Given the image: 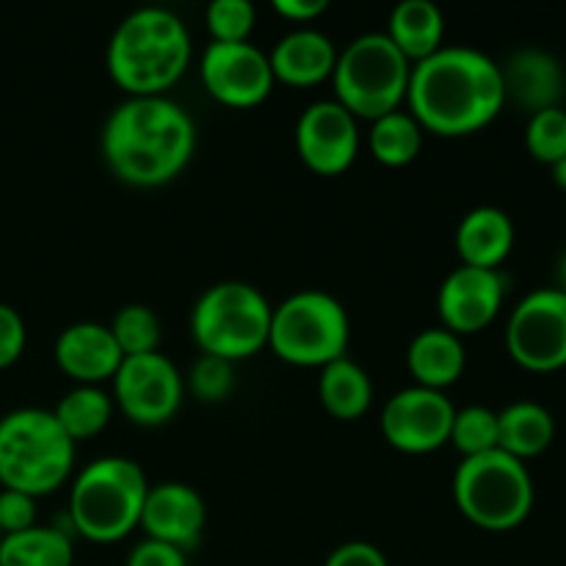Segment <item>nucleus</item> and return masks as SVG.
<instances>
[{
    "mask_svg": "<svg viewBox=\"0 0 566 566\" xmlns=\"http://www.w3.org/2000/svg\"><path fill=\"white\" fill-rule=\"evenodd\" d=\"M409 114L437 136H470L484 130L506 105L501 64L470 44H442L412 64L407 88Z\"/></svg>",
    "mask_w": 566,
    "mask_h": 566,
    "instance_id": "f257e3e1",
    "label": "nucleus"
},
{
    "mask_svg": "<svg viewBox=\"0 0 566 566\" xmlns=\"http://www.w3.org/2000/svg\"><path fill=\"white\" fill-rule=\"evenodd\" d=\"M103 158L122 182L158 188L180 177L197 149L191 114L166 94L125 97L108 114L99 136Z\"/></svg>",
    "mask_w": 566,
    "mask_h": 566,
    "instance_id": "f03ea898",
    "label": "nucleus"
},
{
    "mask_svg": "<svg viewBox=\"0 0 566 566\" xmlns=\"http://www.w3.org/2000/svg\"><path fill=\"white\" fill-rule=\"evenodd\" d=\"M105 64L127 97L166 94L191 64V33L171 9L142 6L114 28Z\"/></svg>",
    "mask_w": 566,
    "mask_h": 566,
    "instance_id": "7ed1b4c3",
    "label": "nucleus"
},
{
    "mask_svg": "<svg viewBox=\"0 0 566 566\" xmlns=\"http://www.w3.org/2000/svg\"><path fill=\"white\" fill-rule=\"evenodd\" d=\"M149 481L127 457H99L75 475L70 490V525L83 539L111 545L138 528Z\"/></svg>",
    "mask_w": 566,
    "mask_h": 566,
    "instance_id": "20e7f679",
    "label": "nucleus"
},
{
    "mask_svg": "<svg viewBox=\"0 0 566 566\" xmlns=\"http://www.w3.org/2000/svg\"><path fill=\"white\" fill-rule=\"evenodd\" d=\"M75 464V442L53 409L22 407L0 418V484L42 497L59 490Z\"/></svg>",
    "mask_w": 566,
    "mask_h": 566,
    "instance_id": "39448f33",
    "label": "nucleus"
},
{
    "mask_svg": "<svg viewBox=\"0 0 566 566\" xmlns=\"http://www.w3.org/2000/svg\"><path fill=\"white\" fill-rule=\"evenodd\" d=\"M412 61L392 44L385 31H370L337 50L332 72L335 99L357 119H379L407 99Z\"/></svg>",
    "mask_w": 566,
    "mask_h": 566,
    "instance_id": "423d86ee",
    "label": "nucleus"
},
{
    "mask_svg": "<svg viewBox=\"0 0 566 566\" xmlns=\"http://www.w3.org/2000/svg\"><path fill=\"white\" fill-rule=\"evenodd\" d=\"M534 479L525 462L501 448L462 459L453 473V501L459 512L484 531H512L534 509Z\"/></svg>",
    "mask_w": 566,
    "mask_h": 566,
    "instance_id": "0eeeda50",
    "label": "nucleus"
},
{
    "mask_svg": "<svg viewBox=\"0 0 566 566\" xmlns=\"http://www.w3.org/2000/svg\"><path fill=\"white\" fill-rule=\"evenodd\" d=\"M271 304L249 282H216L191 307V337L199 352L230 363L249 359L269 346Z\"/></svg>",
    "mask_w": 566,
    "mask_h": 566,
    "instance_id": "6e6552de",
    "label": "nucleus"
},
{
    "mask_svg": "<svg viewBox=\"0 0 566 566\" xmlns=\"http://www.w3.org/2000/svg\"><path fill=\"white\" fill-rule=\"evenodd\" d=\"M352 340L348 310L332 293L304 287L271 310L269 346L280 359L302 368H324L346 357Z\"/></svg>",
    "mask_w": 566,
    "mask_h": 566,
    "instance_id": "1a4fd4ad",
    "label": "nucleus"
},
{
    "mask_svg": "<svg viewBox=\"0 0 566 566\" xmlns=\"http://www.w3.org/2000/svg\"><path fill=\"white\" fill-rule=\"evenodd\" d=\"M506 348L525 370L566 368V296L558 287H536L520 298L509 315Z\"/></svg>",
    "mask_w": 566,
    "mask_h": 566,
    "instance_id": "9d476101",
    "label": "nucleus"
},
{
    "mask_svg": "<svg viewBox=\"0 0 566 566\" xmlns=\"http://www.w3.org/2000/svg\"><path fill=\"white\" fill-rule=\"evenodd\" d=\"M111 385H114V392H111L114 407H119L127 420L147 429L169 423L186 396L182 374L160 352L125 357Z\"/></svg>",
    "mask_w": 566,
    "mask_h": 566,
    "instance_id": "9b49d317",
    "label": "nucleus"
},
{
    "mask_svg": "<svg viewBox=\"0 0 566 566\" xmlns=\"http://www.w3.org/2000/svg\"><path fill=\"white\" fill-rule=\"evenodd\" d=\"M457 407L442 390L429 387H403L381 409V434L401 453L440 451L451 440Z\"/></svg>",
    "mask_w": 566,
    "mask_h": 566,
    "instance_id": "f8f14e48",
    "label": "nucleus"
},
{
    "mask_svg": "<svg viewBox=\"0 0 566 566\" xmlns=\"http://www.w3.org/2000/svg\"><path fill=\"white\" fill-rule=\"evenodd\" d=\"M199 77L210 97L230 108L260 105L276 83L269 53L252 42H210L199 59Z\"/></svg>",
    "mask_w": 566,
    "mask_h": 566,
    "instance_id": "ddd939ff",
    "label": "nucleus"
},
{
    "mask_svg": "<svg viewBox=\"0 0 566 566\" xmlns=\"http://www.w3.org/2000/svg\"><path fill=\"white\" fill-rule=\"evenodd\" d=\"M296 153L315 175H340L357 160L359 127L337 99H315L296 119Z\"/></svg>",
    "mask_w": 566,
    "mask_h": 566,
    "instance_id": "4468645a",
    "label": "nucleus"
},
{
    "mask_svg": "<svg viewBox=\"0 0 566 566\" xmlns=\"http://www.w3.org/2000/svg\"><path fill=\"white\" fill-rule=\"evenodd\" d=\"M506 298V276L501 269L457 265L437 291V310L453 335H473L497 318Z\"/></svg>",
    "mask_w": 566,
    "mask_h": 566,
    "instance_id": "2eb2a0df",
    "label": "nucleus"
},
{
    "mask_svg": "<svg viewBox=\"0 0 566 566\" xmlns=\"http://www.w3.org/2000/svg\"><path fill=\"white\" fill-rule=\"evenodd\" d=\"M205 520H208V509L191 484L160 481V484H149L138 528H144L147 539L166 542L188 553L202 539Z\"/></svg>",
    "mask_w": 566,
    "mask_h": 566,
    "instance_id": "dca6fc26",
    "label": "nucleus"
},
{
    "mask_svg": "<svg viewBox=\"0 0 566 566\" xmlns=\"http://www.w3.org/2000/svg\"><path fill=\"white\" fill-rule=\"evenodd\" d=\"M53 354L59 368L72 381L94 387L114 379L125 359L108 326L97 324V321H77V324L66 326L55 340Z\"/></svg>",
    "mask_w": 566,
    "mask_h": 566,
    "instance_id": "f3484780",
    "label": "nucleus"
},
{
    "mask_svg": "<svg viewBox=\"0 0 566 566\" xmlns=\"http://www.w3.org/2000/svg\"><path fill=\"white\" fill-rule=\"evenodd\" d=\"M503 75V92H506V103L512 99L517 108L536 114V111L556 108L562 105L566 75L564 64L542 48H520L514 50L501 64Z\"/></svg>",
    "mask_w": 566,
    "mask_h": 566,
    "instance_id": "a211bd4d",
    "label": "nucleus"
},
{
    "mask_svg": "<svg viewBox=\"0 0 566 566\" xmlns=\"http://www.w3.org/2000/svg\"><path fill=\"white\" fill-rule=\"evenodd\" d=\"M274 81L287 86H315L332 77L337 64V48L324 31L302 25L287 31L269 53Z\"/></svg>",
    "mask_w": 566,
    "mask_h": 566,
    "instance_id": "6ab92c4d",
    "label": "nucleus"
},
{
    "mask_svg": "<svg viewBox=\"0 0 566 566\" xmlns=\"http://www.w3.org/2000/svg\"><path fill=\"white\" fill-rule=\"evenodd\" d=\"M514 221L495 205H479L462 216L457 227V252L462 265L501 269L514 249Z\"/></svg>",
    "mask_w": 566,
    "mask_h": 566,
    "instance_id": "aec40b11",
    "label": "nucleus"
},
{
    "mask_svg": "<svg viewBox=\"0 0 566 566\" xmlns=\"http://www.w3.org/2000/svg\"><path fill=\"white\" fill-rule=\"evenodd\" d=\"M464 365H468V352L462 337L446 326H429L418 332L407 348V368L415 385L429 390L446 392V387L462 379Z\"/></svg>",
    "mask_w": 566,
    "mask_h": 566,
    "instance_id": "412c9836",
    "label": "nucleus"
},
{
    "mask_svg": "<svg viewBox=\"0 0 566 566\" xmlns=\"http://www.w3.org/2000/svg\"><path fill=\"white\" fill-rule=\"evenodd\" d=\"M556 440V420L539 401H514L497 412V448L509 457L534 459Z\"/></svg>",
    "mask_w": 566,
    "mask_h": 566,
    "instance_id": "4be33fe9",
    "label": "nucleus"
},
{
    "mask_svg": "<svg viewBox=\"0 0 566 566\" xmlns=\"http://www.w3.org/2000/svg\"><path fill=\"white\" fill-rule=\"evenodd\" d=\"M385 33L412 64H418L442 48L446 17L440 6L431 0H401L390 11Z\"/></svg>",
    "mask_w": 566,
    "mask_h": 566,
    "instance_id": "5701e85b",
    "label": "nucleus"
},
{
    "mask_svg": "<svg viewBox=\"0 0 566 566\" xmlns=\"http://www.w3.org/2000/svg\"><path fill=\"white\" fill-rule=\"evenodd\" d=\"M318 398L332 418L357 420L374 403V381L363 365L352 357H340L321 368Z\"/></svg>",
    "mask_w": 566,
    "mask_h": 566,
    "instance_id": "b1692460",
    "label": "nucleus"
},
{
    "mask_svg": "<svg viewBox=\"0 0 566 566\" xmlns=\"http://www.w3.org/2000/svg\"><path fill=\"white\" fill-rule=\"evenodd\" d=\"M72 534L59 525H33L6 534L0 542V566H72Z\"/></svg>",
    "mask_w": 566,
    "mask_h": 566,
    "instance_id": "393cba45",
    "label": "nucleus"
},
{
    "mask_svg": "<svg viewBox=\"0 0 566 566\" xmlns=\"http://www.w3.org/2000/svg\"><path fill=\"white\" fill-rule=\"evenodd\" d=\"M53 415L66 437L77 446L81 440H92L99 431L108 429L111 418H114V398L103 387L75 385L61 396Z\"/></svg>",
    "mask_w": 566,
    "mask_h": 566,
    "instance_id": "a878e982",
    "label": "nucleus"
},
{
    "mask_svg": "<svg viewBox=\"0 0 566 566\" xmlns=\"http://www.w3.org/2000/svg\"><path fill=\"white\" fill-rule=\"evenodd\" d=\"M420 147H423V127L409 111H390L370 125V153L379 164L392 169L412 164L420 155Z\"/></svg>",
    "mask_w": 566,
    "mask_h": 566,
    "instance_id": "bb28decb",
    "label": "nucleus"
},
{
    "mask_svg": "<svg viewBox=\"0 0 566 566\" xmlns=\"http://www.w3.org/2000/svg\"><path fill=\"white\" fill-rule=\"evenodd\" d=\"M108 329L125 357L153 354L160 346V321L147 304H125V307H119Z\"/></svg>",
    "mask_w": 566,
    "mask_h": 566,
    "instance_id": "cd10ccee",
    "label": "nucleus"
},
{
    "mask_svg": "<svg viewBox=\"0 0 566 566\" xmlns=\"http://www.w3.org/2000/svg\"><path fill=\"white\" fill-rule=\"evenodd\" d=\"M451 442L464 459L479 457V453H490L497 448V412L481 403H470V407L457 409L451 426Z\"/></svg>",
    "mask_w": 566,
    "mask_h": 566,
    "instance_id": "c85d7f7f",
    "label": "nucleus"
},
{
    "mask_svg": "<svg viewBox=\"0 0 566 566\" xmlns=\"http://www.w3.org/2000/svg\"><path fill=\"white\" fill-rule=\"evenodd\" d=\"M186 390L193 392V398L202 403H219L230 398L235 390V363L213 354H199L188 368V376H182Z\"/></svg>",
    "mask_w": 566,
    "mask_h": 566,
    "instance_id": "c756f323",
    "label": "nucleus"
},
{
    "mask_svg": "<svg viewBox=\"0 0 566 566\" xmlns=\"http://www.w3.org/2000/svg\"><path fill=\"white\" fill-rule=\"evenodd\" d=\"M525 147L539 164H558L566 155V111L556 108L536 111L525 125Z\"/></svg>",
    "mask_w": 566,
    "mask_h": 566,
    "instance_id": "7c9ffc66",
    "label": "nucleus"
},
{
    "mask_svg": "<svg viewBox=\"0 0 566 566\" xmlns=\"http://www.w3.org/2000/svg\"><path fill=\"white\" fill-rule=\"evenodd\" d=\"M258 9L252 0H213L205 9V25L210 31V42H249L254 31Z\"/></svg>",
    "mask_w": 566,
    "mask_h": 566,
    "instance_id": "2f4dec72",
    "label": "nucleus"
},
{
    "mask_svg": "<svg viewBox=\"0 0 566 566\" xmlns=\"http://www.w3.org/2000/svg\"><path fill=\"white\" fill-rule=\"evenodd\" d=\"M33 525H39L36 497L17 490H0V531H3V536L28 531Z\"/></svg>",
    "mask_w": 566,
    "mask_h": 566,
    "instance_id": "473e14b6",
    "label": "nucleus"
},
{
    "mask_svg": "<svg viewBox=\"0 0 566 566\" xmlns=\"http://www.w3.org/2000/svg\"><path fill=\"white\" fill-rule=\"evenodd\" d=\"M25 321L11 304L0 302V370L11 368L25 352Z\"/></svg>",
    "mask_w": 566,
    "mask_h": 566,
    "instance_id": "72a5a7b5",
    "label": "nucleus"
},
{
    "mask_svg": "<svg viewBox=\"0 0 566 566\" xmlns=\"http://www.w3.org/2000/svg\"><path fill=\"white\" fill-rule=\"evenodd\" d=\"M125 566H188L186 553L158 539H144L127 553Z\"/></svg>",
    "mask_w": 566,
    "mask_h": 566,
    "instance_id": "f704fd0d",
    "label": "nucleus"
},
{
    "mask_svg": "<svg viewBox=\"0 0 566 566\" xmlns=\"http://www.w3.org/2000/svg\"><path fill=\"white\" fill-rule=\"evenodd\" d=\"M324 566H390V562H387V556L376 545L354 539L335 547Z\"/></svg>",
    "mask_w": 566,
    "mask_h": 566,
    "instance_id": "c9c22d12",
    "label": "nucleus"
},
{
    "mask_svg": "<svg viewBox=\"0 0 566 566\" xmlns=\"http://www.w3.org/2000/svg\"><path fill=\"white\" fill-rule=\"evenodd\" d=\"M326 9H329L326 0H274L276 14L291 22H302V25L318 20Z\"/></svg>",
    "mask_w": 566,
    "mask_h": 566,
    "instance_id": "e433bc0d",
    "label": "nucleus"
},
{
    "mask_svg": "<svg viewBox=\"0 0 566 566\" xmlns=\"http://www.w3.org/2000/svg\"><path fill=\"white\" fill-rule=\"evenodd\" d=\"M553 287H558V291H562L566 296V249H564L562 258H558V263H556V285H553Z\"/></svg>",
    "mask_w": 566,
    "mask_h": 566,
    "instance_id": "4c0bfd02",
    "label": "nucleus"
},
{
    "mask_svg": "<svg viewBox=\"0 0 566 566\" xmlns=\"http://www.w3.org/2000/svg\"><path fill=\"white\" fill-rule=\"evenodd\" d=\"M551 169H553V180H556V186L562 188V191H566V155L558 160V164H553Z\"/></svg>",
    "mask_w": 566,
    "mask_h": 566,
    "instance_id": "58836bf2",
    "label": "nucleus"
},
{
    "mask_svg": "<svg viewBox=\"0 0 566 566\" xmlns=\"http://www.w3.org/2000/svg\"><path fill=\"white\" fill-rule=\"evenodd\" d=\"M0 542H3V531H0Z\"/></svg>",
    "mask_w": 566,
    "mask_h": 566,
    "instance_id": "ea45409f",
    "label": "nucleus"
}]
</instances>
